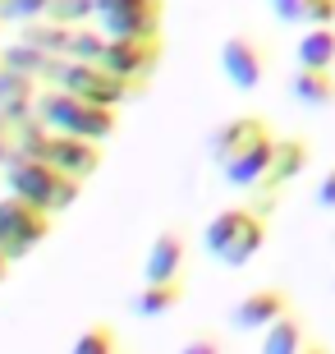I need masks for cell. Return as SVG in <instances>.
Listing matches in <instances>:
<instances>
[{
	"instance_id": "6da1fadb",
	"label": "cell",
	"mask_w": 335,
	"mask_h": 354,
	"mask_svg": "<svg viewBox=\"0 0 335 354\" xmlns=\"http://www.w3.org/2000/svg\"><path fill=\"white\" fill-rule=\"evenodd\" d=\"M202 249L225 267H248L267 249V216L248 207H220L202 230Z\"/></svg>"
},
{
	"instance_id": "7a4b0ae2",
	"label": "cell",
	"mask_w": 335,
	"mask_h": 354,
	"mask_svg": "<svg viewBox=\"0 0 335 354\" xmlns=\"http://www.w3.org/2000/svg\"><path fill=\"white\" fill-rule=\"evenodd\" d=\"M0 184H5V194H10V198H19V203H28V207L46 212V216L65 212L69 203L78 198V180L51 171L46 161H28V157H10V166L0 171Z\"/></svg>"
},
{
	"instance_id": "3957f363",
	"label": "cell",
	"mask_w": 335,
	"mask_h": 354,
	"mask_svg": "<svg viewBox=\"0 0 335 354\" xmlns=\"http://www.w3.org/2000/svg\"><path fill=\"white\" fill-rule=\"evenodd\" d=\"M37 120L51 133H65V138H88V143H106L115 133V111L92 102H78L69 92H37Z\"/></svg>"
},
{
	"instance_id": "277c9868",
	"label": "cell",
	"mask_w": 335,
	"mask_h": 354,
	"mask_svg": "<svg viewBox=\"0 0 335 354\" xmlns=\"http://www.w3.org/2000/svg\"><path fill=\"white\" fill-rule=\"evenodd\" d=\"M41 83L55 92H69L78 102H92V106H106V111H115L133 97V88L115 74H106L102 65H78V60H51Z\"/></svg>"
},
{
	"instance_id": "5b68a950",
	"label": "cell",
	"mask_w": 335,
	"mask_h": 354,
	"mask_svg": "<svg viewBox=\"0 0 335 354\" xmlns=\"http://www.w3.org/2000/svg\"><path fill=\"white\" fill-rule=\"evenodd\" d=\"M92 28L111 41H161V0H97Z\"/></svg>"
},
{
	"instance_id": "8992f818",
	"label": "cell",
	"mask_w": 335,
	"mask_h": 354,
	"mask_svg": "<svg viewBox=\"0 0 335 354\" xmlns=\"http://www.w3.org/2000/svg\"><path fill=\"white\" fill-rule=\"evenodd\" d=\"M46 230H51V216L37 207H28V203H19V198H0V253L5 258H28V253L37 249L41 239H46Z\"/></svg>"
},
{
	"instance_id": "52a82bcc",
	"label": "cell",
	"mask_w": 335,
	"mask_h": 354,
	"mask_svg": "<svg viewBox=\"0 0 335 354\" xmlns=\"http://www.w3.org/2000/svg\"><path fill=\"white\" fill-rule=\"evenodd\" d=\"M220 74H225L230 88L258 92L262 79H267V51H262V41L248 37V32H230V37L220 41Z\"/></svg>"
},
{
	"instance_id": "ba28073f",
	"label": "cell",
	"mask_w": 335,
	"mask_h": 354,
	"mask_svg": "<svg viewBox=\"0 0 335 354\" xmlns=\"http://www.w3.org/2000/svg\"><path fill=\"white\" fill-rule=\"evenodd\" d=\"M37 161H46L51 171L69 175V180H88V175H97V166H102V143H88V138H65V133H46V143H41Z\"/></svg>"
},
{
	"instance_id": "9c48e42d",
	"label": "cell",
	"mask_w": 335,
	"mask_h": 354,
	"mask_svg": "<svg viewBox=\"0 0 335 354\" xmlns=\"http://www.w3.org/2000/svg\"><path fill=\"white\" fill-rule=\"evenodd\" d=\"M156 65H161V41H111L106 37L102 51V69L124 79L129 88H138L142 79H152Z\"/></svg>"
},
{
	"instance_id": "30bf717a",
	"label": "cell",
	"mask_w": 335,
	"mask_h": 354,
	"mask_svg": "<svg viewBox=\"0 0 335 354\" xmlns=\"http://www.w3.org/2000/svg\"><path fill=\"white\" fill-rule=\"evenodd\" d=\"M294 308V299H289V290L280 286H258V290H248L244 299L230 308V327L234 331H267L276 317H285Z\"/></svg>"
},
{
	"instance_id": "8fae6325",
	"label": "cell",
	"mask_w": 335,
	"mask_h": 354,
	"mask_svg": "<svg viewBox=\"0 0 335 354\" xmlns=\"http://www.w3.org/2000/svg\"><path fill=\"white\" fill-rule=\"evenodd\" d=\"M276 138H280V133L267 129L262 138H253L244 152H234V157L220 166L225 184H234V189H248V194H253V189L267 180V171H271V157H276Z\"/></svg>"
},
{
	"instance_id": "7c38bea8",
	"label": "cell",
	"mask_w": 335,
	"mask_h": 354,
	"mask_svg": "<svg viewBox=\"0 0 335 354\" xmlns=\"http://www.w3.org/2000/svg\"><path fill=\"white\" fill-rule=\"evenodd\" d=\"M184 258H189V244H184L180 230H161L147 249V263H142V286H161V281H180Z\"/></svg>"
},
{
	"instance_id": "4fadbf2b",
	"label": "cell",
	"mask_w": 335,
	"mask_h": 354,
	"mask_svg": "<svg viewBox=\"0 0 335 354\" xmlns=\"http://www.w3.org/2000/svg\"><path fill=\"white\" fill-rule=\"evenodd\" d=\"M308 161H312V143H308V138H298V133H285V138H276L271 171H267V180H262L258 189H276V194H280L285 184H294L298 175L308 171Z\"/></svg>"
},
{
	"instance_id": "5bb4252c",
	"label": "cell",
	"mask_w": 335,
	"mask_h": 354,
	"mask_svg": "<svg viewBox=\"0 0 335 354\" xmlns=\"http://www.w3.org/2000/svg\"><path fill=\"white\" fill-rule=\"evenodd\" d=\"M267 129H271V124L262 115H234V120H225V124L207 138V152H211V161H216V166H225L234 152H244V147L253 143V138H262Z\"/></svg>"
},
{
	"instance_id": "9a60e30c",
	"label": "cell",
	"mask_w": 335,
	"mask_h": 354,
	"mask_svg": "<svg viewBox=\"0 0 335 354\" xmlns=\"http://www.w3.org/2000/svg\"><path fill=\"white\" fill-rule=\"evenodd\" d=\"M289 97L298 106H308V111H331L335 106V69H298L285 79Z\"/></svg>"
},
{
	"instance_id": "2e32d148",
	"label": "cell",
	"mask_w": 335,
	"mask_h": 354,
	"mask_svg": "<svg viewBox=\"0 0 335 354\" xmlns=\"http://www.w3.org/2000/svg\"><path fill=\"white\" fill-rule=\"evenodd\" d=\"M312 341L308 331V313L289 308L285 317H276L267 331H262V350L258 354H303V345Z\"/></svg>"
},
{
	"instance_id": "e0dca14e",
	"label": "cell",
	"mask_w": 335,
	"mask_h": 354,
	"mask_svg": "<svg viewBox=\"0 0 335 354\" xmlns=\"http://www.w3.org/2000/svg\"><path fill=\"white\" fill-rule=\"evenodd\" d=\"M294 65L298 69H335V24L303 28L294 41Z\"/></svg>"
},
{
	"instance_id": "ac0fdd59",
	"label": "cell",
	"mask_w": 335,
	"mask_h": 354,
	"mask_svg": "<svg viewBox=\"0 0 335 354\" xmlns=\"http://www.w3.org/2000/svg\"><path fill=\"white\" fill-rule=\"evenodd\" d=\"M19 41H23V46H32V51H41V55H51V60H69V41H74V28L51 24V19H37V24H23Z\"/></svg>"
},
{
	"instance_id": "d6986e66",
	"label": "cell",
	"mask_w": 335,
	"mask_h": 354,
	"mask_svg": "<svg viewBox=\"0 0 335 354\" xmlns=\"http://www.w3.org/2000/svg\"><path fill=\"white\" fill-rule=\"evenodd\" d=\"M184 304V281H161V286H142L133 295V313L138 317H166Z\"/></svg>"
},
{
	"instance_id": "ffe728a7",
	"label": "cell",
	"mask_w": 335,
	"mask_h": 354,
	"mask_svg": "<svg viewBox=\"0 0 335 354\" xmlns=\"http://www.w3.org/2000/svg\"><path fill=\"white\" fill-rule=\"evenodd\" d=\"M46 65H51V55L32 51V46H23V41H14L10 51H0V69L23 74V79H41V74H46Z\"/></svg>"
},
{
	"instance_id": "44dd1931",
	"label": "cell",
	"mask_w": 335,
	"mask_h": 354,
	"mask_svg": "<svg viewBox=\"0 0 335 354\" xmlns=\"http://www.w3.org/2000/svg\"><path fill=\"white\" fill-rule=\"evenodd\" d=\"M102 51H106V37L102 28H74V41H69V60L78 65H102Z\"/></svg>"
},
{
	"instance_id": "7402d4cb",
	"label": "cell",
	"mask_w": 335,
	"mask_h": 354,
	"mask_svg": "<svg viewBox=\"0 0 335 354\" xmlns=\"http://www.w3.org/2000/svg\"><path fill=\"white\" fill-rule=\"evenodd\" d=\"M92 14H97V0H51V24H65V28H88Z\"/></svg>"
},
{
	"instance_id": "603a6c76",
	"label": "cell",
	"mask_w": 335,
	"mask_h": 354,
	"mask_svg": "<svg viewBox=\"0 0 335 354\" xmlns=\"http://www.w3.org/2000/svg\"><path fill=\"white\" fill-rule=\"evenodd\" d=\"M51 14V0H5L0 5V24H37Z\"/></svg>"
},
{
	"instance_id": "cb8c5ba5",
	"label": "cell",
	"mask_w": 335,
	"mask_h": 354,
	"mask_svg": "<svg viewBox=\"0 0 335 354\" xmlns=\"http://www.w3.org/2000/svg\"><path fill=\"white\" fill-rule=\"evenodd\" d=\"M69 354H115V331H111V327H88L74 341Z\"/></svg>"
},
{
	"instance_id": "d4e9b609",
	"label": "cell",
	"mask_w": 335,
	"mask_h": 354,
	"mask_svg": "<svg viewBox=\"0 0 335 354\" xmlns=\"http://www.w3.org/2000/svg\"><path fill=\"white\" fill-rule=\"evenodd\" d=\"M303 24L308 28L335 24V0H303Z\"/></svg>"
},
{
	"instance_id": "484cf974",
	"label": "cell",
	"mask_w": 335,
	"mask_h": 354,
	"mask_svg": "<svg viewBox=\"0 0 335 354\" xmlns=\"http://www.w3.org/2000/svg\"><path fill=\"white\" fill-rule=\"evenodd\" d=\"M267 10L276 14V24H285V28L303 24V0H267Z\"/></svg>"
},
{
	"instance_id": "4316f807",
	"label": "cell",
	"mask_w": 335,
	"mask_h": 354,
	"mask_svg": "<svg viewBox=\"0 0 335 354\" xmlns=\"http://www.w3.org/2000/svg\"><path fill=\"white\" fill-rule=\"evenodd\" d=\"M180 354H225V345H220V336H211V331H198V336H189V341L180 345Z\"/></svg>"
},
{
	"instance_id": "83f0119b",
	"label": "cell",
	"mask_w": 335,
	"mask_h": 354,
	"mask_svg": "<svg viewBox=\"0 0 335 354\" xmlns=\"http://www.w3.org/2000/svg\"><path fill=\"white\" fill-rule=\"evenodd\" d=\"M312 203H317L322 212H335V166L322 175V180H317V194H312Z\"/></svg>"
},
{
	"instance_id": "f1b7e54d",
	"label": "cell",
	"mask_w": 335,
	"mask_h": 354,
	"mask_svg": "<svg viewBox=\"0 0 335 354\" xmlns=\"http://www.w3.org/2000/svg\"><path fill=\"white\" fill-rule=\"evenodd\" d=\"M10 157H14V143H10V133H0V171L10 166Z\"/></svg>"
},
{
	"instance_id": "f546056e",
	"label": "cell",
	"mask_w": 335,
	"mask_h": 354,
	"mask_svg": "<svg viewBox=\"0 0 335 354\" xmlns=\"http://www.w3.org/2000/svg\"><path fill=\"white\" fill-rule=\"evenodd\" d=\"M303 354H335V350L326 341H308V345H303Z\"/></svg>"
},
{
	"instance_id": "4dcf8cb0",
	"label": "cell",
	"mask_w": 335,
	"mask_h": 354,
	"mask_svg": "<svg viewBox=\"0 0 335 354\" xmlns=\"http://www.w3.org/2000/svg\"><path fill=\"white\" fill-rule=\"evenodd\" d=\"M5 267H10V258H5V253H0V281H5Z\"/></svg>"
},
{
	"instance_id": "1f68e13d",
	"label": "cell",
	"mask_w": 335,
	"mask_h": 354,
	"mask_svg": "<svg viewBox=\"0 0 335 354\" xmlns=\"http://www.w3.org/2000/svg\"><path fill=\"white\" fill-rule=\"evenodd\" d=\"M331 290H335V276H331Z\"/></svg>"
},
{
	"instance_id": "d6a6232c",
	"label": "cell",
	"mask_w": 335,
	"mask_h": 354,
	"mask_svg": "<svg viewBox=\"0 0 335 354\" xmlns=\"http://www.w3.org/2000/svg\"><path fill=\"white\" fill-rule=\"evenodd\" d=\"M0 5H5V0H0Z\"/></svg>"
}]
</instances>
